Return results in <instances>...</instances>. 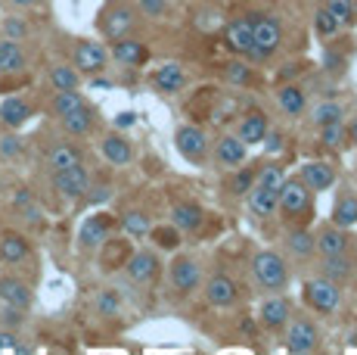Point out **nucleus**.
<instances>
[{
	"label": "nucleus",
	"mask_w": 357,
	"mask_h": 355,
	"mask_svg": "<svg viewBox=\"0 0 357 355\" xmlns=\"http://www.w3.org/2000/svg\"><path fill=\"white\" fill-rule=\"evenodd\" d=\"M50 87L53 91H78L81 87V72L75 66H53L50 69Z\"/></svg>",
	"instance_id": "35"
},
{
	"label": "nucleus",
	"mask_w": 357,
	"mask_h": 355,
	"mask_svg": "<svg viewBox=\"0 0 357 355\" xmlns=\"http://www.w3.org/2000/svg\"><path fill=\"white\" fill-rule=\"evenodd\" d=\"M298 178L307 184V190L311 194H320V190H329L335 184V168L329 166V162H320V159H311L301 166Z\"/></svg>",
	"instance_id": "16"
},
{
	"label": "nucleus",
	"mask_w": 357,
	"mask_h": 355,
	"mask_svg": "<svg viewBox=\"0 0 357 355\" xmlns=\"http://www.w3.org/2000/svg\"><path fill=\"white\" fill-rule=\"evenodd\" d=\"M119 125H121V128L134 125V113H121V115H119Z\"/></svg>",
	"instance_id": "56"
},
{
	"label": "nucleus",
	"mask_w": 357,
	"mask_h": 355,
	"mask_svg": "<svg viewBox=\"0 0 357 355\" xmlns=\"http://www.w3.org/2000/svg\"><path fill=\"white\" fill-rule=\"evenodd\" d=\"M320 140H324V147H329V150H339L342 143L348 140L345 125H342V122H329V125H320Z\"/></svg>",
	"instance_id": "42"
},
{
	"label": "nucleus",
	"mask_w": 357,
	"mask_h": 355,
	"mask_svg": "<svg viewBox=\"0 0 357 355\" xmlns=\"http://www.w3.org/2000/svg\"><path fill=\"white\" fill-rule=\"evenodd\" d=\"M84 162V150L78 143H68V140H59L47 150V166L50 172H59V168H72V166H81Z\"/></svg>",
	"instance_id": "18"
},
{
	"label": "nucleus",
	"mask_w": 357,
	"mask_h": 355,
	"mask_svg": "<svg viewBox=\"0 0 357 355\" xmlns=\"http://www.w3.org/2000/svg\"><path fill=\"white\" fill-rule=\"evenodd\" d=\"M324 63H326V69H329V72H339L345 59H342V57H335L333 50H326V53H324Z\"/></svg>",
	"instance_id": "53"
},
{
	"label": "nucleus",
	"mask_w": 357,
	"mask_h": 355,
	"mask_svg": "<svg viewBox=\"0 0 357 355\" xmlns=\"http://www.w3.org/2000/svg\"><path fill=\"white\" fill-rule=\"evenodd\" d=\"M53 190L59 196H66V200H81V196L91 194V172L84 168V162L53 172Z\"/></svg>",
	"instance_id": "7"
},
{
	"label": "nucleus",
	"mask_w": 357,
	"mask_h": 355,
	"mask_svg": "<svg viewBox=\"0 0 357 355\" xmlns=\"http://www.w3.org/2000/svg\"><path fill=\"white\" fill-rule=\"evenodd\" d=\"M13 6H38V0H10Z\"/></svg>",
	"instance_id": "57"
},
{
	"label": "nucleus",
	"mask_w": 357,
	"mask_h": 355,
	"mask_svg": "<svg viewBox=\"0 0 357 355\" xmlns=\"http://www.w3.org/2000/svg\"><path fill=\"white\" fill-rule=\"evenodd\" d=\"M292 315V305L286 296H271L261 303L258 309V321L261 327H267V331H280V327H286V321Z\"/></svg>",
	"instance_id": "15"
},
{
	"label": "nucleus",
	"mask_w": 357,
	"mask_h": 355,
	"mask_svg": "<svg viewBox=\"0 0 357 355\" xmlns=\"http://www.w3.org/2000/svg\"><path fill=\"white\" fill-rule=\"evenodd\" d=\"M314 29H317V35L333 38L335 31H339V22H335V19H333V13H329L326 6H320V10L314 13Z\"/></svg>",
	"instance_id": "45"
},
{
	"label": "nucleus",
	"mask_w": 357,
	"mask_h": 355,
	"mask_svg": "<svg viewBox=\"0 0 357 355\" xmlns=\"http://www.w3.org/2000/svg\"><path fill=\"white\" fill-rule=\"evenodd\" d=\"M153 85H155V91H162V94H177L187 85V72L181 69V63H165L153 72Z\"/></svg>",
	"instance_id": "24"
},
{
	"label": "nucleus",
	"mask_w": 357,
	"mask_h": 355,
	"mask_svg": "<svg viewBox=\"0 0 357 355\" xmlns=\"http://www.w3.org/2000/svg\"><path fill=\"white\" fill-rule=\"evenodd\" d=\"M277 103H280V109H283L286 115H292V119H298V115L307 109L305 91H301V87H295V85L280 87V91H277Z\"/></svg>",
	"instance_id": "31"
},
{
	"label": "nucleus",
	"mask_w": 357,
	"mask_h": 355,
	"mask_svg": "<svg viewBox=\"0 0 357 355\" xmlns=\"http://www.w3.org/2000/svg\"><path fill=\"white\" fill-rule=\"evenodd\" d=\"M286 324H289V331H286V337H283L286 352L307 355V352H314L320 346V331H317V324H314V321L295 318V321H286Z\"/></svg>",
	"instance_id": "6"
},
{
	"label": "nucleus",
	"mask_w": 357,
	"mask_h": 355,
	"mask_svg": "<svg viewBox=\"0 0 357 355\" xmlns=\"http://www.w3.org/2000/svg\"><path fill=\"white\" fill-rule=\"evenodd\" d=\"M205 299H208V305H215V309H227L239 299V287L233 281L230 275H211L208 281H205Z\"/></svg>",
	"instance_id": "11"
},
{
	"label": "nucleus",
	"mask_w": 357,
	"mask_h": 355,
	"mask_svg": "<svg viewBox=\"0 0 357 355\" xmlns=\"http://www.w3.org/2000/svg\"><path fill=\"white\" fill-rule=\"evenodd\" d=\"M143 16H165L168 13V0H137Z\"/></svg>",
	"instance_id": "50"
},
{
	"label": "nucleus",
	"mask_w": 357,
	"mask_h": 355,
	"mask_svg": "<svg viewBox=\"0 0 357 355\" xmlns=\"http://www.w3.org/2000/svg\"><path fill=\"white\" fill-rule=\"evenodd\" d=\"M333 224H339V228H345V231H351L357 224V196L354 194H342L339 200H335Z\"/></svg>",
	"instance_id": "33"
},
{
	"label": "nucleus",
	"mask_w": 357,
	"mask_h": 355,
	"mask_svg": "<svg viewBox=\"0 0 357 355\" xmlns=\"http://www.w3.org/2000/svg\"><path fill=\"white\" fill-rule=\"evenodd\" d=\"M128 275L134 284H149L159 275V256L153 249H137L128 256Z\"/></svg>",
	"instance_id": "14"
},
{
	"label": "nucleus",
	"mask_w": 357,
	"mask_h": 355,
	"mask_svg": "<svg viewBox=\"0 0 357 355\" xmlns=\"http://www.w3.org/2000/svg\"><path fill=\"white\" fill-rule=\"evenodd\" d=\"M100 31L106 35L109 41H119L125 38L130 29L137 25V6L128 3V0H109L100 13Z\"/></svg>",
	"instance_id": "4"
},
{
	"label": "nucleus",
	"mask_w": 357,
	"mask_h": 355,
	"mask_svg": "<svg viewBox=\"0 0 357 355\" xmlns=\"http://www.w3.org/2000/svg\"><path fill=\"white\" fill-rule=\"evenodd\" d=\"M354 19H357V0H354Z\"/></svg>",
	"instance_id": "58"
},
{
	"label": "nucleus",
	"mask_w": 357,
	"mask_h": 355,
	"mask_svg": "<svg viewBox=\"0 0 357 355\" xmlns=\"http://www.w3.org/2000/svg\"><path fill=\"white\" fill-rule=\"evenodd\" d=\"M252 187H255V172H252V168H239V172L230 178V194L233 196H245Z\"/></svg>",
	"instance_id": "44"
},
{
	"label": "nucleus",
	"mask_w": 357,
	"mask_h": 355,
	"mask_svg": "<svg viewBox=\"0 0 357 355\" xmlns=\"http://www.w3.org/2000/svg\"><path fill=\"white\" fill-rule=\"evenodd\" d=\"M84 103H87V100L81 97L78 91H56V97L50 100V113H53V115H59V119H63V115L75 113V109H81Z\"/></svg>",
	"instance_id": "36"
},
{
	"label": "nucleus",
	"mask_w": 357,
	"mask_h": 355,
	"mask_svg": "<svg viewBox=\"0 0 357 355\" xmlns=\"http://www.w3.org/2000/svg\"><path fill=\"white\" fill-rule=\"evenodd\" d=\"M29 66V57H25L22 44L10 38H0V75H16Z\"/></svg>",
	"instance_id": "25"
},
{
	"label": "nucleus",
	"mask_w": 357,
	"mask_h": 355,
	"mask_svg": "<svg viewBox=\"0 0 357 355\" xmlns=\"http://www.w3.org/2000/svg\"><path fill=\"white\" fill-rule=\"evenodd\" d=\"M121 231H125L128 237H134V240H143V237H149V231H153V222H149V215L140 212V209H128V212L121 215Z\"/></svg>",
	"instance_id": "34"
},
{
	"label": "nucleus",
	"mask_w": 357,
	"mask_h": 355,
	"mask_svg": "<svg viewBox=\"0 0 357 355\" xmlns=\"http://www.w3.org/2000/svg\"><path fill=\"white\" fill-rule=\"evenodd\" d=\"M280 203H277V212L286 218V222H301V218L311 215L314 209V196L307 190V184L301 178H283L277 190Z\"/></svg>",
	"instance_id": "1"
},
{
	"label": "nucleus",
	"mask_w": 357,
	"mask_h": 355,
	"mask_svg": "<svg viewBox=\"0 0 357 355\" xmlns=\"http://www.w3.org/2000/svg\"><path fill=\"white\" fill-rule=\"evenodd\" d=\"M91 196V203H102V200H109V187H97V194H87Z\"/></svg>",
	"instance_id": "54"
},
{
	"label": "nucleus",
	"mask_w": 357,
	"mask_h": 355,
	"mask_svg": "<svg viewBox=\"0 0 357 355\" xmlns=\"http://www.w3.org/2000/svg\"><path fill=\"white\" fill-rule=\"evenodd\" d=\"M301 296H305L307 309H314L317 315H333L342 303V290L335 281L329 277H314V281H305L301 287Z\"/></svg>",
	"instance_id": "5"
},
{
	"label": "nucleus",
	"mask_w": 357,
	"mask_h": 355,
	"mask_svg": "<svg viewBox=\"0 0 357 355\" xmlns=\"http://www.w3.org/2000/svg\"><path fill=\"white\" fill-rule=\"evenodd\" d=\"M252 59H271L283 44V25L277 16H252Z\"/></svg>",
	"instance_id": "3"
},
{
	"label": "nucleus",
	"mask_w": 357,
	"mask_h": 355,
	"mask_svg": "<svg viewBox=\"0 0 357 355\" xmlns=\"http://www.w3.org/2000/svg\"><path fill=\"white\" fill-rule=\"evenodd\" d=\"M63 128H66V134H72V138H84V134H91L93 131V109L91 106H81V109H75V113H68V115H63Z\"/></svg>",
	"instance_id": "30"
},
{
	"label": "nucleus",
	"mask_w": 357,
	"mask_h": 355,
	"mask_svg": "<svg viewBox=\"0 0 357 355\" xmlns=\"http://www.w3.org/2000/svg\"><path fill=\"white\" fill-rule=\"evenodd\" d=\"M0 299L6 305H16V309L25 312L31 305V290H29V284L16 281V277H0Z\"/></svg>",
	"instance_id": "29"
},
{
	"label": "nucleus",
	"mask_w": 357,
	"mask_h": 355,
	"mask_svg": "<svg viewBox=\"0 0 357 355\" xmlns=\"http://www.w3.org/2000/svg\"><path fill=\"white\" fill-rule=\"evenodd\" d=\"M224 75H227L230 85H239V87H245V85L252 81V69H249L245 63H239V59H236V63H227V66H224Z\"/></svg>",
	"instance_id": "46"
},
{
	"label": "nucleus",
	"mask_w": 357,
	"mask_h": 355,
	"mask_svg": "<svg viewBox=\"0 0 357 355\" xmlns=\"http://www.w3.org/2000/svg\"><path fill=\"white\" fill-rule=\"evenodd\" d=\"M100 150H102L109 166H130V162H134V147H130V140L121 138V134H115V131L102 138Z\"/></svg>",
	"instance_id": "23"
},
{
	"label": "nucleus",
	"mask_w": 357,
	"mask_h": 355,
	"mask_svg": "<svg viewBox=\"0 0 357 355\" xmlns=\"http://www.w3.org/2000/svg\"><path fill=\"white\" fill-rule=\"evenodd\" d=\"M112 57L119 66H130L134 69V66H143L149 59V47L137 38H119L112 47Z\"/></svg>",
	"instance_id": "19"
},
{
	"label": "nucleus",
	"mask_w": 357,
	"mask_h": 355,
	"mask_svg": "<svg viewBox=\"0 0 357 355\" xmlns=\"http://www.w3.org/2000/svg\"><path fill=\"white\" fill-rule=\"evenodd\" d=\"M171 287L181 296H190V293H196L202 287V268H199L196 259H190V256L174 259V265H171Z\"/></svg>",
	"instance_id": "10"
},
{
	"label": "nucleus",
	"mask_w": 357,
	"mask_h": 355,
	"mask_svg": "<svg viewBox=\"0 0 357 355\" xmlns=\"http://www.w3.org/2000/svg\"><path fill=\"white\" fill-rule=\"evenodd\" d=\"M261 143H264V147L271 150V153H277V150H283V134H280V131H267Z\"/></svg>",
	"instance_id": "52"
},
{
	"label": "nucleus",
	"mask_w": 357,
	"mask_h": 355,
	"mask_svg": "<svg viewBox=\"0 0 357 355\" xmlns=\"http://www.w3.org/2000/svg\"><path fill=\"white\" fill-rule=\"evenodd\" d=\"M202 222H205V212L199 203H177V206L171 209V224H174L177 231L193 234V231L202 228Z\"/></svg>",
	"instance_id": "27"
},
{
	"label": "nucleus",
	"mask_w": 357,
	"mask_h": 355,
	"mask_svg": "<svg viewBox=\"0 0 357 355\" xmlns=\"http://www.w3.org/2000/svg\"><path fill=\"white\" fill-rule=\"evenodd\" d=\"M215 159H218V166H224V168H239L245 162V143L239 140L236 134H224V138L215 143Z\"/></svg>",
	"instance_id": "20"
},
{
	"label": "nucleus",
	"mask_w": 357,
	"mask_h": 355,
	"mask_svg": "<svg viewBox=\"0 0 357 355\" xmlns=\"http://www.w3.org/2000/svg\"><path fill=\"white\" fill-rule=\"evenodd\" d=\"M174 143H177V153L183 156V159L190 162H205V156H208V138H205L202 128L196 125H181L174 134Z\"/></svg>",
	"instance_id": "9"
},
{
	"label": "nucleus",
	"mask_w": 357,
	"mask_h": 355,
	"mask_svg": "<svg viewBox=\"0 0 357 355\" xmlns=\"http://www.w3.org/2000/svg\"><path fill=\"white\" fill-rule=\"evenodd\" d=\"M109 63V53L106 47L97 44V41H78L72 50V66L81 75H100Z\"/></svg>",
	"instance_id": "8"
},
{
	"label": "nucleus",
	"mask_w": 357,
	"mask_h": 355,
	"mask_svg": "<svg viewBox=\"0 0 357 355\" xmlns=\"http://www.w3.org/2000/svg\"><path fill=\"white\" fill-rule=\"evenodd\" d=\"M19 153H22V138L19 134H3L0 138V156L3 159H16Z\"/></svg>",
	"instance_id": "49"
},
{
	"label": "nucleus",
	"mask_w": 357,
	"mask_h": 355,
	"mask_svg": "<svg viewBox=\"0 0 357 355\" xmlns=\"http://www.w3.org/2000/svg\"><path fill=\"white\" fill-rule=\"evenodd\" d=\"M314 243H317L320 256H339V252H348V247H351V237H348V231L339 228V224H326V228L317 231Z\"/></svg>",
	"instance_id": "17"
},
{
	"label": "nucleus",
	"mask_w": 357,
	"mask_h": 355,
	"mask_svg": "<svg viewBox=\"0 0 357 355\" xmlns=\"http://www.w3.org/2000/svg\"><path fill=\"white\" fill-rule=\"evenodd\" d=\"M245 196H249V209H252V215H258V218H271V215H277V203H280L277 190H267V187H261V184H255V187H252Z\"/></svg>",
	"instance_id": "28"
},
{
	"label": "nucleus",
	"mask_w": 357,
	"mask_h": 355,
	"mask_svg": "<svg viewBox=\"0 0 357 355\" xmlns=\"http://www.w3.org/2000/svg\"><path fill=\"white\" fill-rule=\"evenodd\" d=\"M354 346H357V331H354Z\"/></svg>",
	"instance_id": "59"
},
{
	"label": "nucleus",
	"mask_w": 357,
	"mask_h": 355,
	"mask_svg": "<svg viewBox=\"0 0 357 355\" xmlns=\"http://www.w3.org/2000/svg\"><path fill=\"white\" fill-rule=\"evenodd\" d=\"M252 275H255L258 287H264V290H286V284H289V265H286V259L280 252L261 249L252 256Z\"/></svg>",
	"instance_id": "2"
},
{
	"label": "nucleus",
	"mask_w": 357,
	"mask_h": 355,
	"mask_svg": "<svg viewBox=\"0 0 357 355\" xmlns=\"http://www.w3.org/2000/svg\"><path fill=\"white\" fill-rule=\"evenodd\" d=\"M252 22H255L252 16H239L224 25V41H227V47L233 53H239V57H249L252 53Z\"/></svg>",
	"instance_id": "12"
},
{
	"label": "nucleus",
	"mask_w": 357,
	"mask_h": 355,
	"mask_svg": "<svg viewBox=\"0 0 357 355\" xmlns=\"http://www.w3.org/2000/svg\"><path fill=\"white\" fill-rule=\"evenodd\" d=\"M326 10L333 13V19L339 22V29H348V25H354V0H326Z\"/></svg>",
	"instance_id": "37"
},
{
	"label": "nucleus",
	"mask_w": 357,
	"mask_h": 355,
	"mask_svg": "<svg viewBox=\"0 0 357 355\" xmlns=\"http://www.w3.org/2000/svg\"><path fill=\"white\" fill-rule=\"evenodd\" d=\"M22 309H16V305H6L3 303V312H0V321H3V327H10V331H13V327H19V324H22Z\"/></svg>",
	"instance_id": "51"
},
{
	"label": "nucleus",
	"mask_w": 357,
	"mask_h": 355,
	"mask_svg": "<svg viewBox=\"0 0 357 355\" xmlns=\"http://www.w3.org/2000/svg\"><path fill=\"white\" fill-rule=\"evenodd\" d=\"M342 115H345L342 103H335V100H326V103L314 106L311 119H314V125H329V122H342Z\"/></svg>",
	"instance_id": "40"
},
{
	"label": "nucleus",
	"mask_w": 357,
	"mask_h": 355,
	"mask_svg": "<svg viewBox=\"0 0 357 355\" xmlns=\"http://www.w3.org/2000/svg\"><path fill=\"white\" fill-rule=\"evenodd\" d=\"M3 35L10 41H25V35H29V25H25L19 16H6L3 19Z\"/></svg>",
	"instance_id": "48"
},
{
	"label": "nucleus",
	"mask_w": 357,
	"mask_h": 355,
	"mask_svg": "<svg viewBox=\"0 0 357 355\" xmlns=\"http://www.w3.org/2000/svg\"><path fill=\"white\" fill-rule=\"evenodd\" d=\"M345 134H348V140H351V143H357V115L351 119V125L345 128Z\"/></svg>",
	"instance_id": "55"
},
{
	"label": "nucleus",
	"mask_w": 357,
	"mask_h": 355,
	"mask_svg": "<svg viewBox=\"0 0 357 355\" xmlns=\"http://www.w3.org/2000/svg\"><path fill=\"white\" fill-rule=\"evenodd\" d=\"M31 119V103L25 97H6L3 103H0V122H3V128H22L25 122Z\"/></svg>",
	"instance_id": "26"
},
{
	"label": "nucleus",
	"mask_w": 357,
	"mask_h": 355,
	"mask_svg": "<svg viewBox=\"0 0 357 355\" xmlns=\"http://www.w3.org/2000/svg\"><path fill=\"white\" fill-rule=\"evenodd\" d=\"M289 249L295 252L298 259H305V256H311L314 249H317V243H314V234H307L305 228H298V231H289Z\"/></svg>",
	"instance_id": "41"
},
{
	"label": "nucleus",
	"mask_w": 357,
	"mask_h": 355,
	"mask_svg": "<svg viewBox=\"0 0 357 355\" xmlns=\"http://www.w3.org/2000/svg\"><path fill=\"white\" fill-rule=\"evenodd\" d=\"M29 256H31V247L22 234H16V231H3V234H0V262L19 265Z\"/></svg>",
	"instance_id": "22"
},
{
	"label": "nucleus",
	"mask_w": 357,
	"mask_h": 355,
	"mask_svg": "<svg viewBox=\"0 0 357 355\" xmlns=\"http://www.w3.org/2000/svg\"><path fill=\"white\" fill-rule=\"evenodd\" d=\"M283 168L277 166V162H261V168L255 172V184H261V187L267 190H280V184H283Z\"/></svg>",
	"instance_id": "38"
},
{
	"label": "nucleus",
	"mask_w": 357,
	"mask_h": 355,
	"mask_svg": "<svg viewBox=\"0 0 357 355\" xmlns=\"http://www.w3.org/2000/svg\"><path fill=\"white\" fill-rule=\"evenodd\" d=\"M320 268H324V277H329V281L345 284L354 271V262L348 259V252H339V256H324V265H320Z\"/></svg>",
	"instance_id": "32"
},
{
	"label": "nucleus",
	"mask_w": 357,
	"mask_h": 355,
	"mask_svg": "<svg viewBox=\"0 0 357 355\" xmlns=\"http://www.w3.org/2000/svg\"><path fill=\"white\" fill-rule=\"evenodd\" d=\"M271 131V122H267L264 113H258V109H252L249 115H243V122H239V131L236 138L245 143V147H255V143L264 140V134Z\"/></svg>",
	"instance_id": "21"
},
{
	"label": "nucleus",
	"mask_w": 357,
	"mask_h": 355,
	"mask_svg": "<svg viewBox=\"0 0 357 355\" xmlns=\"http://www.w3.org/2000/svg\"><path fill=\"white\" fill-rule=\"evenodd\" d=\"M6 352H29V346L19 343L16 331H10V327L0 331V355H6Z\"/></svg>",
	"instance_id": "47"
},
{
	"label": "nucleus",
	"mask_w": 357,
	"mask_h": 355,
	"mask_svg": "<svg viewBox=\"0 0 357 355\" xmlns=\"http://www.w3.org/2000/svg\"><path fill=\"white\" fill-rule=\"evenodd\" d=\"M97 315H102V318L121 315V299H119V293H115V290H102V293H100V296H97Z\"/></svg>",
	"instance_id": "43"
},
{
	"label": "nucleus",
	"mask_w": 357,
	"mask_h": 355,
	"mask_svg": "<svg viewBox=\"0 0 357 355\" xmlns=\"http://www.w3.org/2000/svg\"><path fill=\"white\" fill-rule=\"evenodd\" d=\"M109 234H112V218L91 215L84 224H81L78 243H81V249H97V247H102V243L109 240Z\"/></svg>",
	"instance_id": "13"
},
{
	"label": "nucleus",
	"mask_w": 357,
	"mask_h": 355,
	"mask_svg": "<svg viewBox=\"0 0 357 355\" xmlns=\"http://www.w3.org/2000/svg\"><path fill=\"white\" fill-rule=\"evenodd\" d=\"M149 237H153L155 249H165V252H174L181 247V231L171 224V228H153L149 231Z\"/></svg>",
	"instance_id": "39"
}]
</instances>
